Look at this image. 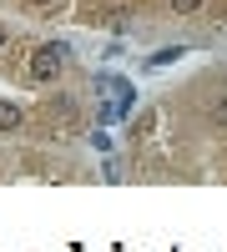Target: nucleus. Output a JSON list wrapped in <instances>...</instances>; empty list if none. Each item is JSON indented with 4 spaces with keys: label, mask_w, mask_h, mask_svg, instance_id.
<instances>
[{
    "label": "nucleus",
    "mask_w": 227,
    "mask_h": 252,
    "mask_svg": "<svg viewBox=\"0 0 227 252\" xmlns=\"http://www.w3.org/2000/svg\"><path fill=\"white\" fill-rule=\"evenodd\" d=\"M96 96H101V121H106V126L127 121L131 106H136L131 81H127V76H111V71H101V76H96Z\"/></svg>",
    "instance_id": "1"
},
{
    "label": "nucleus",
    "mask_w": 227,
    "mask_h": 252,
    "mask_svg": "<svg viewBox=\"0 0 227 252\" xmlns=\"http://www.w3.org/2000/svg\"><path fill=\"white\" fill-rule=\"evenodd\" d=\"M66 61H71V46H66V40H46V46L31 51L26 81H31V86H46V81H56L61 71H66Z\"/></svg>",
    "instance_id": "2"
},
{
    "label": "nucleus",
    "mask_w": 227,
    "mask_h": 252,
    "mask_svg": "<svg viewBox=\"0 0 227 252\" xmlns=\"http://www.w3.org/2000/svg\"><path fill=\"white\" fill-rule=\"evenodd\" d=\"M182 56H187V51H182V46H172V51H157L147 66H157V71H162V66H172V61H182Z\"/></svg>",
    "instance_id": "3"
},
{
    "label": "nucleus",
    "mask_w": 227,
    "mask_h": 252,
    "mask_svg": "<svg viewBox=\"0 0 227 252\" xmlns=\"http://www.w3.org/2000/svg\"><path fill=\"white\" fill-rule=\"evenodd\" d=\"M20 121V106H10V101H0V131H5V126H15Z\"/></svg>",
    "instance_id": "4"
},
{
    "label": "nucleus",
    "mask_w": 227,
    "mask_h": 252,
    "mask_svg": "<svg viewBox=\"0 0 227 252\" xmlns=\"http://www.w3.org/2000/svg\"><path fill=\"white\" fill-rule=\"evenodd\" d=\"M202 0H172V10H197Z\"/></svg>",
    "instance_id": "5"
},
{
    "label": "nucleus",
    "mask_w": 227,
    "mask_h": 252,
    "mask_svg": "<svg viewBox=\"0 0 227 252\" xmlns=\"http://www.w3.org/2000/svg\"><path fill=\"white\" fill-rule=\"evenodd\" d=\"M26 5H31V10H51L56 0H26Z\"/></svg>",
    "instance_id": "6"
},
{
    "label": "nucleus",
    "mask_w": 227,
    "mask_h": 252,
    "mask_svg": "<svg viewBox=\"0 0 227 252\" xmlns=\"http://www.w3.org/2000/svg\"><path fill=\"white\" fill-rule=\"evenodd\" d=\"M10 46V26H0V51H5Z\"/></svg>",
    "instance_id": "7"
}]
</instances>
